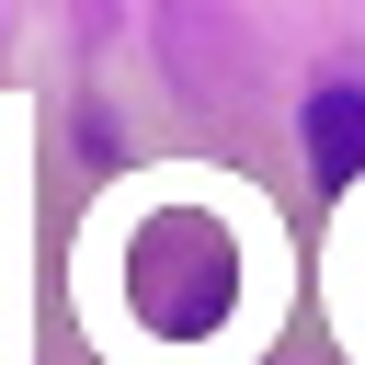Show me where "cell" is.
<instances>
[{
    "label": "cell",
    "instance_id": "cell-1",
    "mask_svg": "<svg viewBox=\"0 0 365 365\" xmlns=\"http://www.w3.org/2000/svg\"><path fill=\"white\" fill-rule=\"evenodd\" d=\"M297 125H308V160H319V182H354V171H365V91H354V80H319Z\"/></svg>",
    "mask_w": 365,
    "mask_h": 365
}]
</instances>
